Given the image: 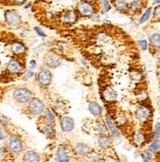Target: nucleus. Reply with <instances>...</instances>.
Instances as JSON below:
<instances>
[{
  "instance_id": "nucleus-16",
  "label": "nucleus",
  "mask_w": 160,
  "mask_h": 162,
  "mask_svg": "<svg viewBox=\"0 0 160 162\" xmlns=\"http://www.w3.org/2000/svg\"><path fill=\"white\" fill-rule=\"evenodd\" d=\"M27 0H0V5L2 6H20L23 5Z\"/></svg>"
},
{
  "instance_id": "nucleus-30",
  "label": "nucleus",
  "mask_w": 160,
  "mask_h": 162,
  "mask_svg": "<svg viewBox=\"0 0 160 162\" xmlns=\"http://www.w3.org/2000/svg\"><path fill=\"white\" fill-rule=\"evenodd\" d=\"M154 3L156 4V3H160V0H154Z\"/></svg>"
},
{
  "instance_id": "nucleus-19",
  "label": "nucleus",
  "mask_w": 160,
  "mask_h": 162,
  "mask_svg": "<svg viewBox=\"0 0 160 162\" xmlns=\"http://www.w3.org/2000/svg\"><path fill=\"white\" fill-rule=\"evenodd\" d=\"M152 23H160V5L156 6L153 13H152V18H151Z\"/></svg>"
},
{
  "instance_id": "nucleus-11",
  "label": "nucleus",
  "mask_w": 160,
  "mask_h": 162,
  "mask_svg": "<svg viewBox=\"0 0 160 162\" xmlns=\"http://www.w3.org/2000/svg\"><path fill=\"white\" fill-rule=\"evenodd\" d=\"M160 49V34L153 33L149 36V50L152 54Z\"/></svg>"
},
{
  "instance_id": "nucleus-28",
  "label": "nucleus",
  "mask_w": 160,
  "mask_h": 162,
  "mask_svg": "<svg viewBox=\"0 0 160 162\" xmlns=\"http://www.w3.org/2000/svg\"><path fill=\"white\" fill-rule=\"evenodd\" d=\"M33 75V73L32 71H29V72H28V73H27V76H28V78H31V77H32Z\"/></svg>"
},
{
  "instance_id": "nucleus-3",
  "label": "nucleus",
  "mask_w": 160,
  "mask_h": 162,
  "mask_svg": "<svg viewBox=\"0 0 160 162\" xmlns=\"http://www.w3.org/2000/svg\"><path fill=\"white\" fill-rule=\"evenodd\" d=\"M28 47L12 33L0 30V82L17 81L26 73Z\"/></svg>"
},
{
  "instance_id": "nucleus-26",
  "label": "nucleus",
  "mask_w": 160,
  "mask_h": 162,
  "mask_svg": "<svg viewBox=\"0 0 160 162\" xmlns=\"http://www.w3.org/2000/svg\"><path fill=\"white\" fill-rule=\"evenodd\" d=\"M3 152H4V151H3V149H2V147H0V160H2L3 159Z\"/></svg>"
},
{
  "instance_id": "nucleus-24",
  "label": "nucleus",
  "mask_w": 160,
  "mask_h": 162,
  "mask_svg": "<svg viewBox=\"0 0 160 162\" xmlns=\"http://www.w3.org/2000/svg\"><path fill=\"white\" fill-rule=\"evenodd\" d=\"M36 61H33V60H32V61H31V68H32V69H33V68H36Z\"/></svg>"
},
{
  "instance_id": "nucleus-2",
  "label": "nucleus",
  "mask_w": 160,
  "mask_h": 162,
  "mask_svg": "<svg viewBox=\"0 0 160 162\" xmlns=\"http://www.w3.org/2000/svg\"><path fill=\"white\" fill-rule=\"evenodd\" d=\"M83 1L101 0H36L33 11L39 22L48 29L69 30L83 19L80 7Z\"/></svg>"
},
{
  "instance_id": "nucleus-29",
  "label": "nucleus",
  "mask_w": 160,
  "mask_h": 162,
  "mask_svg": "<svg viewBox=\"0 0 160 162\" xmlns=\"http://www.w3.org/2000/svg\"><path fill=\"white\" fill-rule=\"evenodd\" d=\"M3 140V134H2L1 131H0V140Z\"/></svg>"
},
{
  "instance_id": "nucleus-1",
  "label": "nucleus",
  "mask_w": 160,
  "mask_h": 162,
  "mask_svg": "<svg viewBox=\"0 0 160 162\" xmlns=\"http://www.w3.org/2000/svg\"><path fill=\"white\" fill-rule=\"evenodd\" d=\"M67 36L96 69L128 68L141 64L138 47L130 34L112 24L71 29Z\"/></svg>"
},
{
  "instance_id": "nucleus-27",
  "label": "nucleus",
  "mask_w": 160,
  "mask_h": 162,
  "mask_svg": "<svg viewBox=\"0 0 160 162\" xmlns=\"http://www.w3.org/2000/svg\"><path fill=\"white\" fill-rule=\"evenodd\" d=\"M157 78H158V82H159V85H160V67L157 70Z\"/></svg>"
},
{
  "instance_id": "nucleus-5",
  "label": "nucleus",
  "mask_w": 160,
  "mask_h": 162,
  "mask_svg": "<svg viewBox=\"0 0 160 162\" xmlns=\"http://www.w3.org/2000/svg\"><path fill=\"white\" fill-rule=\"evenodd\" d=\"M39 129L41 133H43L47 136H54L55 134L53 121H50L49 119H47L46 117H45V115L43 117H41L39 120Z\"/></svg>"
},
{
  "instance_id": "nucleus-9",
  "label": "nucleus",
  "mask_w": 160,
  "mask_h": 162,
  "mask_svg": "<svg viewBox=\"0 0 160 162\" xmlns=\"http://www.w3.org/2000/svg\"><path fill=\"white\" fill-rule=\"evenodd\" d=\"M5 22L10 26H17L21 23V16L15 10H7L4 14Z\"/></svg>"
},
{
  "instance_id": "nucleus-10",
  "label": "nucleus",
  "mask_w": 160,
  "mask_h": 162,
  "mask_svg": "<svg viewBox=\"0 0 160 162\" xmlns=\"http://www.w3.org/2000/svg\"><path fill=\"white\" fill-rule=\"evenodd\" d=\"M37 80H39V82L41 85H43V87H47V85H49L51 84L52 74L50 73L49 70H47V69H43V70H41L39 73Z\"/></svg>"
},
{
  "instance_id": "nucleus-4",
  "label": "nucleus",
  "mask_w": 160,
  "mask_h": 162,
  "mask_svg": "<svg viewBox=\"0 0 160 162\" xmlns=\"http://www.w3.org/2000/svg\"><path fill=\"white\" fill-rule=\"evenodd\" d=\"M114 8L129 17H137L147 8L149 0H109Z\"/></svg>"
},
{
  "instance_id": "nucleus-13",
  "label": "nucleus",
  "mask_w": 160,
  "mask_h": 162,
  "mask_svg": "<svg viewBox=\"0 0 160 162\" xmlns=\"http://www.w3.org/2000/svg\"><path fill=\"white\" fill-rule=\"evenodd\" d=\"M44 61H45V63H46L47 66L50 67V68H56L61 64L60 59H59L56 55L53 54V53H48L46 56H45Z\"/></svg>"
},
{
  "instance_id": "nucleus-8",
  "label": "nucleus",
  "mask_w": 160,
  "mask_h": 162,
  "mask_svg": "<svg viewBox=\"0 0 160 162\" xmlns=\"http://www.w3.org/2000/svg\"><path fill=\"white\" fill-rule=\"evenodd\" d=\"M7 146H8V149L12 153H19L23 149L22 140L16 136H12L9 137L8 142H7Z\"/></svg>"
},
{
  "instance_id": "nucleus-21",
  "label": "nucleus",
  "mask_w": 160,
  "mask_h": 162,
  "mask_svg": "<svg viewBox=\"0 0 160 162\" xmlns=\"http://www.w3.org/2000/svg\"><path fill=\"white\" fill-rule=\"evenodd\" d=\"M138 45L141 47L142 50H145L147 48V40H140L138 41Z\"/></svg>"
},
{
  "instance_id": "nucleus-18",
  "label": "nucleus",
  "mask_w": 160,
  "mask_h": 162,
  "mask_svg": "<svg viewBox=\"0 0 160 162\" xmlns=\"http://www.w3.org/2000/svg\"><path fill=\"white\" fill-rule=\"evenodd\" d=\"M77 151L79 152L80 155H88V154L90 152V149L86 146V144L79 143L77 146Z\"/></svg>"
},
{
  "instance_id": "nucleus-31",
  "label": "nucleus",
  "mask_w": 160,
  "mask_h": 162,
  "mask_svg": "<svg viewBox=\"0 0 160 162\" xmlns=\"http://www.w3.org/2000/svg\"><path fill=\"white\" fill-rule=\"evenodd\" d=\"M0 131H1V128H0Z\"/></svg>"
},
{
  "instance_id": "nucleus-7",
  "label": "nucleus",
  "mask_w": 160,
  "mask_h": 162,
  "mask_svg": "<svg viewBox=\"0 0 160 162\" xmlns=\"http://www.w3.org/2000/svg\"><path fill=\"white\" fill-rule=\"evenodd\" d=\"M28 110L33 115H39L44 111V104L43 102L37 98L31 99L28 106Z\"/></svg>"
},
{
  "instance_id": "nucleus-20",
  "label": "nucleus",
  "mask_w": 160,
  "mask_h": 162,
  "mask_svg": "<svg viewBox=\"0 0 160 162\" xmlns=\"http://www.w3.org/2000/svg\"><path fill=\"white\" fill-rule=\"evenodd\" d=\"M150 14H151V8L149 7V8L145 9V12L142 14V17L141 19V23H144L145 21H147L149 19V17H150Z\"/></svg>"
},
{
  "instance_id": "nucleus-17",
  "label": "nucleus",
  "mask_w": 160,
  "mask_h": 162,
  "mask_svg": "<svg viewBox=\"0 0 160 162\" xmlns=\"http://www.w3.org/2000/svg\"><path fill=\"white\" fill-rule=\"evenodd\" d=\"M24 161H40V157L36 152L34 151H29L27 152L23 158Z\"/></svg>"
},
{
  "instance_id": "nucleus-12",
  "label": "nucleus",
  "mask_w": 160,
  "mask_h": 162,
  "mask_svg": "<svg viewBox=\"0 0 160 162\" xmlns=\"http://www.w3.org/2000/svg\"><path fill=\"white\" fill-rule=\"evenodd\" d=\"M60 125L63 132H71L74 129V120L68 116H62L60 119Z\"/></svg>"
},
{
  "instance_id": "nucleus-14",
  "label": "nucleus",
  "mask_w": 160,
  "mask_h": 162,
  "mask_svg": "<svg viewBox=\"0 0 160 162\" xmlns=\"http://www.w3.org/2000/svg\"><path fill=\"white\" fill-rule=\"evenodd\" d=\"M56 156H57V160L58 161H69V160H71V158L68 154L67 149H66L64 146H60L58 147L57 152H56Z\"/></svg>"
},
{
  "instance_id": "nucleus-23",
  "label": "nucleus",
  "mask_w": 160,
  "mask_h": 162,
  "mask_svg": "<svg viewBox=\"0 0 160 162\" xmlns=\"http://www.w3.org/2000/svg\"><path fill=\"white\" fill-rule=\"evenodd\" d=\"M159 143H160V140H159ZM155 156H156V158H155V160H158V161H160V146H159V149L156 151L155 152Z\"/></svg>"
},
{
  "instance_id": "nucleus-15",
  "label": "nucleus",
  "mask_w": 160,
  "mask_h": 162,
  "mask_svg": "<svg viewBox=\"0 0 160 162\" xmlns=\"http://www.w3.org/2000/svg\"><path fill=\"white\" fill-rule=\"evenodd\" d=\"M89 112L95 117L100 116V115H101V113H102V108L100 107V105L95 101H92L89 103Z\"/></svg>"
},
{
  "instance_id": "nucleus-6",
  "label": "nucleus",
  "mask_w": 160,
  "mask_h": 162,
  "mask_svg": "<svg viewBox=\"0 0 160 162\" xmlns=\"http://www.w3.org/2000/svg\"><path fill=\"white\" fill-rule=\"evenodd\" d=\"M33 94L29 91L28 88H17L13 92V97L16 101H18L20 103H25L30 101L32 99Z\"/></svg>"
},
{
  "instance_id": "nucleus-25",
  "label": "nucleus",
  "mask_w": 160,
  "mask_h": 162,
  "mask_svg": "<svg viewBox=\"0 0 160 162\" xmlns=\"http://www.w3.org/2000/svg\"><path fill=\"white\" fill-rule=\"evenodd\" d=\"M156 59H157L158 64L160 65V51H158V53L156 54Z\"/></svg>"
},
{
  "instance_id": "nucleus-22",
  "label": "nucleus",
  "mask_w": 160,
  "mask_h": 162,
  "mask_svg": "<svg viewBox=\"0 0 160 162\" xmlns=\"http://www.w3.org/2000/svg\"><path fill=\"white\" fill-rule=\"evenodd\" d=\"M34 30H36V32L37 33H39L40 36H45L44 32H42V30H41V29H39V27H34Z\"/></svg>"
}]
</instances>
